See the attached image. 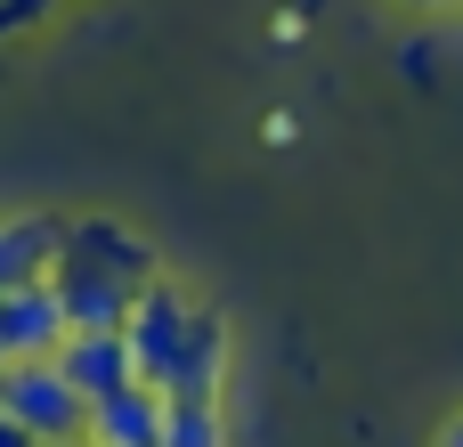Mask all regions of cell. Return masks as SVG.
Listing matches in <instances>:
<instances>
[{
  "label": "cell",
  "instance_id": "7c38bea8",
  "mask_svg": "<svg viewBox=\"0 0 463 447\" xmlns=\"http://www.w3.org/2000/svg\"><path fill=\"white\" fill-rule=\"evenodd\" d=\"M0 447H33V432H16V423L0 415Z\"/></svg>",
  "mask_w": 463,
  "mask_h": 447
},
{
  "label": "cell",
  "instance_id": "5b68a950",
  "mask_svg": "<svg viewBox=\"0 0 463 447\" xmlns=\"http://www.w3.org/2000/svg\"><path fill=\"white\" fill-rule=\"evenodd\" d=\"M65 261H81V269H106V277H122V285H155V277H163V269H155V244H146L138 228L106 220V212H90V220H65Z\"/></svg>",
  "mask_w": 463,
  "mask_h": 447
},
{
  "label": "cell",
  "instance_id": "5bb4252c",
  "mask_svg": "<svg viewBox=\"0 0 463 447\" xmlns=\"http://www.w3.org/2000/svg\"><path fill=\"white\" fill-rule=\"evenodd\" d=\"M65 447H90V440H65Z\"/></svg>",
  "mask_w": 463,
  "mask_h": 447
},
{
  "label": "cell",
  "instance_id": "7a4b0ae2",
  "mask_svg": "<svg viewBox=\"0 0 463 447\" xmlns=\"http://www.w3.org/2000/svg\"><path fill=\"white\" fill-rule=\"evenodd\" d=\"M220 383H228V318H220L212 301H195V318H187L171 366H163L146 391H155L163 407H220Z\"/></svg>",
  "mask_w": 463,
  "mask_h": 447
},
{
  "label": "cell",
  "instance_id": "30bf717a",
  "mask_svg": "<svg viewBox=\"0 0 463 447\" xmlns=\"http://www.w3.org/2000/svg\"><path fill=\"white\" fill-rule=\"evenodd\" d=\"M163 447H228L220 407H163Z\"/></svg>",
  "mask_w": 463,
  "mask_h": 447
},
{
  "label": "cell",
  "instance_id": "8fae6325",
  "mask_svg": "<svg viewBox=\"0 0 463 447\" xmlns=\"http://www.w3.org/2000/svg\"><path fill=\"white\" fill-rule=\"evenodd\" d=\"M431 447H463V415H448V423H439V440Z\"/></svg>",
  "mask_w": 463,
  "mask_h": 447
},
{
  "label": "cell",
  "instance_id": "4fadbf2b",
  "mask_svg": "<svg viewBox=\"0 0 463 447\" xmlns=\"http://www.w3.org/2000/svg\"><path fill=\"white\" fill-rule=\"evenodd\" d=\"M415 8H456V0H415Z\"/></svg>",
  "mask_w": 463,
  "mask_h": 447
},
{
  "label": "cell",
  "instance_id": "6da1fadb",
  "mask_svg": "<svg viewBox=\"0 0 463 447\" xmlns=\"http://www.w3.org/2000/svg\"><path fill=\"white\" fill-rule=\"evenodd\" d=\"M0 415L16 432H33V447H65L90 432V407L81 391L57 375V358H33V366H0Z\"/></svg>",
  "mask_w": 463,
  "mask_h": 447
},
{
  "label": "cell",
  "instance_id": "3957f363",
  "mask_svg": "<svg viewBox=\"0 0 463 447\" xmlns=\"http://www.w3.org/2000/svg\"><path fill=\"white\" fill-rule=\"evenodd\" d=\"M187 318H195V293H179L171 277L138 285V301H130V326H122V342H130V375H138V383H155V375L171 366V350H179Z\"/></svg>",
  "mask_w": 463,
  "mask_h": 447
},
{
  "label": "cell",
  "instance_id": "ba28073f",
  "mask_svg": "<svg viewBox=\"0 0 463 447\" xmlns=\"http://www.w3.org/2000/svg\"><path fill=\"white\" fill-rule=\"evenodd\" d=\"M57 375L81 391V407H98V399H114V391H130V383H138V375H130V342H122V334H65Z\"/></svg>",
  "mask_w": 463,
  "mask_h": 447
},
{
  "label": "cell",
  "instance_id": "9c48e42d",
  "mask_svg": "<svg viewBox=\"0 0 463 447\" xmlns=\"http://www.w3.org/2000/svg\"><path fill=\"white\" fill-rule=\"evenodd\" d=\"M90 447H163V399L146 391V383H130V391H114V399H98L90 407Z\"/></svg>",
  "mask_w": 463,
  "mask_h": 447
},
{
  "label": "cell",
  "instance_id": "52a82bcc",
  "mask_svg": "<svg viewBox=\"0 0 463 447\" xmlns=\"http://www.w3.org/2000/svg\"><path fill=\"white\" fill-rule=\"evenodd\" d=\"M57 261H65V212H16V220H0V293L41 285Z\"/></svg>",
  "mask_w": 463,
  "mask_h": 447
},
{
  "label": "cell",
  "instance_id": "8992f818",
  "mask_svg": "<svg viewBox=\"0 0 463 447\" xmlns=\"http://www.w3.org/2000/svg\"><path fill=\"white\" fill-rule=\"evenodd\" d=\"M57 350H65V309H57L49 277L0 293V366H33V358H57Z\"/></svg>",
  "mask_w": 463,
  "mask_h": 447
},
{
  "label": "cell",
  "instance_id": "277c9868",
  "mask_svg": "<svg viewBox=\"0 0 463 447\" xmlns=\"http://www.w3.org/2000/svg\"><path fill=\"white\" fill-rule=\"evenodd\" d=\"M49 293L65 309V334H122L130 326V301H138V285H122L106 269H81V261H57L49 269Z\"/></svg>",
  "mask_w": 463,
  "mask_h": 447
}]
</instances>
